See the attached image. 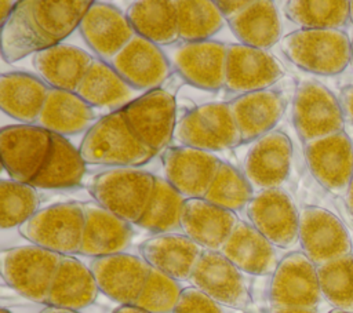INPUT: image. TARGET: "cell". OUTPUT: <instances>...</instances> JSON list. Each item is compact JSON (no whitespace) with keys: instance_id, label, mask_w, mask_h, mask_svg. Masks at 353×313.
<instances>
[{"instance_id":"6da1fadb","label":"cell","mask_w":353,"mask_h":313,"mask_svg":"<svg viewBox=\"0 0 353 313\" xmlns=\"http://www.w3.org/2000/svg\"><path fill=\"white\" fill-rule=\"evenodd\" d=\"M85 164L135 168L148 163L156 152L132 131L123 110L101 117L85 134L79 148Z\"/></svg>"},{"instance_id":"7a4b0ae2","label":"cell","mask_w":353,"mask_h":313,"mask_svg":"<svg viewBox=\"0 0 353 313\" xmlns=\"http://www.w3.org/2000/svg\"><path fill=\"white\" fill-rule=\"evenodd\" d=\"M287 59L299 69L319 74L336 76L350 66L352 40L338 29H298L280 40Z\"/></svg>"},{"instance_id":"3957f363","label":"cell","mask_w":353,"mask_h":313,"mask_svg":"<svg viewBox=\"0 0 353 313\" xmlns=\"http://www.w3.org/2000/svg\"><path fill=\"white\" fill-rule=\"evenodd\" d=\"M172 142L174 146L215 153L237 148L243 138L229 102H210L185 112L176 120Z\"/></svg>"},{"instance_id":"277c9868","label":"cell","mask_w":353,"mask_h":313,"mask_svg":"<svg viewBox=\"0 0 353 313\" xmlns=\"http://www.w3.org/2000/svg\"><path fill=\"white\" fill-rule=\"evenodd\" d=\"M156 176L138 168H110L95 175L88 190L95 203L131 225L143 216L152 199Z\"/></svg>"},{"instance_id":"5b68a950","label":"cell","mask_w":353,"mask_h":313,"mask_svg":"<svg viewBox=\"0 0 353 313\" xmlns=\"http://www.w3.org/2000/svg\"><path fill=\"white\" fill-rule=\"evenodd\" d=\"M63 255L34 244L12 247L0 252V273L6 284L23 298L47 303Z\"/></svg>"},{"instance_id":"8992f818","label":"cell","mask_w":353,"mask_h":313,"mask_svg":"<svg viewBox=\"0 0 353 313\" xmlns=\"http://www.w3.org/2000/svg\"><path fill=\"white\" fill-rule=\"evenodd\" d=\"M18 230L30 244L63 256H74L80 254L83 244V203H59L40 208Z\"/></svg>"},{"instance_id":"52a82bcc","label":"cell","mask_w":353,"mask_h":313,"mask_svg":"<svg viewBox=\"0 0 353 313\" xmlns=\"http://www.w3.org/2000/svg\"><path fill=\"white\" fill-rule=\"evenodd\" d=\"M292 121L303 143L342 132L345 128L339 99L317 81L298 84L292 101Z\"/></svg>"},{"instance_id":"ba28073f","label":"cell","mask_w":353,"mask_h":313,"mask_svg":"<svg viewBox=\"0 0 353 313\" xmlns=\"http://www.w3.org/2000/svg\"><path fill=\"white\" fill-rule=\"evenodd\" d=\"M163 50L172 70L188 84L207 91L225 88L228 44L214 40L179 41Z\"/></svg>"},{"instance_id":"9c48e42d","label":"cell","mask_w":353,"mask_h":313,"mask_svg":"<svg viewBox=\"0 0 353 313\" xmlns=\"http://www.w3.org/2000/svg\"><path fill=\"white\" fill-rule=\"evenodd\" d=\"M52 134L36 124L7 125L0 131V153L10 178L32 183L51 149Z\"/></svg>"},{"instance_id":"30bf717a","label":"cell","mask_w":353,"mask_h":313,"mask_svg":"<svg viewBox=\"0 0 353 313\" xmlns=\"http://www.w3.org/2000/svg\"><path fill=\"white\" fill-rule=\"evenodd\" d=\"M123 113L135 135L156 153L165 150L172 142L178 120L176 102L167 88L143 92Z\"/></svg>"},{"instance_id":"8fae6325","label":"cell","mask_w":353,"mask_h":313,"mask_svg":"<svg viewBox=\"0 0 353 313\" xmlns=\"http://www.w3.org/2000/svg\"><path fill=\"white\" fill-rule=\"evenodd\" d=\"M245 214L250 223L277 248L288 250L299 243V210L281 188L255 192Z\"/></svg>"},{"instance_id":"7c38bea8","label":"cell","mask_w":353,"mask_h":313,"mask_svg":"<svg viewBox=\"0 0 353 313\" xmlns=\"http://www.w3.org/2000/svg\"><path fill=\"white\" fill-rule=\"evenodd\" d=\"M269 299L272 306L317 309L323 301L317 266L302 251L283 256L272 274Z\"/></svg>"},{"instance_id":"4fadbf2b","label":"cell","mask_w":353,"mask_h":313,"mask_svg":"<svg viewBox=\"0 0 353 313\" xmlns=\"http://www.w3.org/2000/svg\"><path fill=\"white\" fill-rule=\"evenodd\" d=\"M299 244L316 266L352 254V240L343 222L317 205L299 210Z\"/></svg>"},{"instance_id":"5bb4252c","label":"cell","mask_w":353,"mask_h":313,"mask_svg":"<svg viewBox=\"0 0 353 313\" xmlns=\"http://www.w3.org/2000/svg\"><path fill=\"white\" fill-rule=\"evenodd\" d=\"M313 178L331 194L343 199L353 176V143L342 131L303 143Z\"/></svg>"},{"instance_id":"9a60e30c","label":"cell","mask_w":353,"mask_h":313,"mask_svg":"<svg viewBox=\"0 0 353 313\" xmlns=\"http://www.w3.org/2000/svg\"><path fill=\"white\" fill-rule=\"evenodd\" d=\"M161 161L164 178L186 200L204 199L222 164L214 153L186 146H168Z\"/></svg>"},{"instance_id":"2e32d148","label":"cell","mask_w":353,"mask_h":313,"mask_svg":"<svg viewBox=\"0 0 353 313\" xmlns=\"http://www.w3.org/2000/svg\"><path fill=\"white\" fill-rule=\"evenodd\" d=\"M292 163V143L287 134L274 130L254 141L243 160V174L254 192L280 189Z\"/></svg>"},{"instance_id":"e0dca14e","label":"cell","mask_w":353,"mask_h":313,"mask_svg":"<svg viewBox=\"0 0 353 313\" xmlns=\"http://www.w3.org/2000/svg\"><path fill=\"white\" fill-rule=\"evenodd\" d=\"M189 283L221 306L241 310L251 301L244 273L219 251H203Z\"/></svg>"},{"instance_id":"ac0fdd59","label":"cell","mask_w":353,"mask_h":313,"mask_svg":"<svg viewBox=\"0 0 353 313\" xmlns=\"http://www.w3.org/2000/svg\"><path fill=\"white\" fill-rule=\"evenodd\" d=\"M284 76V66L268 50L244 44H228L225 88L233 94H248L272 88Z\"/></svg>"},{"instance_id":"d6986e66","label":"cell","mask_w":353,"mask_h":313,"mask_svg":"<svg viewBox=\"0 0 353 313\" xmlns=\"http://www.w3.org/2000/svg\"><path fill=\"white\" fill-rule=\"evenodd\" d=\"M99 291L121 305H135L150 273L141 255L127 252L94 258L90 263Z\"/></svg>"},{"instance_id":"ffe728a7","label":"cell","mask_w":353,"mask_h":313,"mask_svg":"<svg viewBox=\"0 0 353 313\" xmlns=\"http://www.w3.org/2000/svg\"><path fill=\"white\" fill-rule=\"evenodd\" d=\"M110 66L141 92L160 88L174 72L164 50L138 34L113 58Z\"/></svg>"},{"instance_id":"44dd1931","label":"cell","mask_w":353,"mask_h":313,"mask_svg":"<svg viewBox=\"0 0 353 313\" xmlns=\"http://www.w3.org/2000/svg\"><path fill=\"white\" fill-rule=\"evenodd\" d=\"M79 30L97 58L108 63L137 34L124 12L101 1H92L81 19Z\"/></svg>"},{"instance_id":"7402d4cb","label":"cell","mask_w":353,"mask_h":313,"mask_svg":"<svg viewBox=\"0 0 353 313\" xmlns=\"http://www.w3.org/2000/svg\"><path fill=\"white\" fill-rule=\"evenodd\" d=\"M203 248L183 233H161L139 245L141 256L150 267L176 281H189Z\"/></svg>"},{"instance_id":"603a6c76","label":"cell","mask_w":353,"mask_h":313,"mask_svg":"<svg viewBox=\"0 0 353 313\" xmlns=\"http://www.w3.org/2000/svg\"><path fill=\"white\" fill-rule=\"evenodd\" d=\"M84 234L80 255L101 258L124 252L132 241V225L95 201L83 203Z\"/></svg>"},{"instance_id":"cb8c5ba5","label":"cell","mask_w":353,"mask_h":313,"mask_svg":"<svg viewBox=\"0 0 353 313\" xmlns=\"http://www.w3.org/2000/svg\"><path fill=\"white\" fill-rule=\"evenodd\" d=\"M239 221L236 212L221 208L205 199H188L182 211L181 233L203 250L221 251Z\"/></svg>"},{"instance_id":"d4e9b609","label":"cell","mask_w":353,"mask_h":313,"mask_svg":"<svg viewBox=\"0 0 353 313\" xmlns=\"http://www.w3.org/2000/svg\"><path fill=\"white\" fill-rule=\"evenodd\" d=\"M229 106L241 131L243 143H252L274 131L287 108L281 91L268 88L239 95L229 101Z\"/></svg>"},{"instance_id":"484cf974","label":"cell","mask_w":353,"mask_h":313,"mask_svg":"<svg viewBox=\"0 0 353 313\" xmlns=\"http://www.w3.org/2000/svg\"><path fill=\"white\" fill-rule=\"evenodd\" d=\"M219 252L239 270L252 276H272L281 259L277 247L244 221H239Z\"/></svg>"},{"instance_id":"4316f807","label":"cell","mask_w":353,"mask_h":313,"mask_svg":"<svg viewBox=\"0 0 353 313\" xmlns=\"http://www.w3.org/2000/svg\"><path fill=\"white\" fill-rule=\"evenodd\" d=\"M94 57L87 51L58 43L33 55V68L50 88L76 92L87 74Z\"/></svg>"},{"instance_id":"83f0119b","label":"cell","mask_w":353,"mask_h":313,"mask_svg":"<svg viewBox=\"0 0 353 313\" xmlns=\"http://www.w3.org/2000/svg\"><path fill=\"white\" fill-rule=\"evenodd\" d=\"M76 94L105 114L120 112L143 92L130 85L108 62L94 58Z\"/></svg>"},{"instance_id":"f1b7e54d","label":"cell","mask_w":353,"mask_h":313,"mask_svg":"<svg viewBox=\"0 0 353 313\" xmlns=\"http://www.w3.org/2000/svg\"><path fill=\"white\" fill-rule=\"evenodd\" d=\"M99 120V110L76 92L50 88L36 125L51 134L69 137L88 131Z\"/></svg>"},{"instance_id":"f546056e","label":"cell","mask_w":353,"mask_h":313,"mask_svg":"<svg viewBox=\"0 0 353 313\" xmlns=\"http://www.w3.org/2000/svg\"><path fill=\"white\" fill-rule=\"evenodd\" d=\"M99 292L90 266L69 255L57 269L46 305L79 312L92 305Z\"/></svg>"},{"instance_id":"4dcf8cb0","label":"cell","mask_w":353,"mask_h":313,"mask_svg":"<svg viewBox=\"0 0 353 313\" xmlns=\"http://www.w3.org/2000/svg\"><path fill=\"white\" fill-rule=\"evenodd\" d=\"M58 44L39 26L32 0L18 1V6L1 25V57L6 62H17L30 54H37Z\"/></svg>"},{"instance_id":"1f68e13d","label":"cell","mask_w":353,"mask_h":313,"mask_svg":"<svg viewBox=\"0 0 353 313\" xmlns=\"http://www.w3.org/2000/svg\"><path fill=\"white\" fill-rule=\"evenodd\" d=\"M50 87L37 76L8 72L0 76V108L21 124H36Z\"/></svg>"},{"instance_id":"d6a6232c","label":"cell","mask_w":353,"mask_h":313,"mask_svg":"<svg viewBox=\"0 0 353 313\" xmlns=\"http://www.w3.org/2000/svg\"><path fill=\"white\" fill-rule=\"evenodd\" d=\"M125 15L135 33L159 47H170L179 43L178 11L171 0L134 1Z\"/></svg>"},{"instance_id":"836d02e7","label":"cell","mask_w":353,"mask_h":313,"mask_svg":"<svg viewBox=\"0 0 353 313\" xmlns=\"http://www.w3.org/2000/svg\"><path fill=\"white\" fill-rule=\"evenodd\" d=\"M85 172V161L79 149H76L65 137L52 134L50 153L32 181L36 189H65L81 183Z\"/></svg>"},{"instance_id":"e575fe53","label":"cell","mask_w":353,"mask_h":313,"mask_svg":"<svg viewBox=\"0 0 353 313\" xmlns=\"http://www.w3.org/2000/svg\"><path fill=\"white\" fill-rule=\"evenodd\" d=\"M228 23L240 44L248 47L269 50L281 40L283 25L273 1L254 0L241 15Z\"/></svg>"},{"instance_id":"d590c367","label":"cell","mask_w":353,"mask_h":313,"mask_svg":"<svg viewBox=\"0 0 353 313\" xmlns=\"http://www.w3.org/2000/svg\"><path fill=\"white\" fill-rule=\"evenodd\" d=\"M186 199L165 179L156 176V185L148 208L137 223L154 234L179 233Z\"/></svg>"},{"instance_id":"8d00e7d4","label":"cell","mask_w":353,"mask_h":313,"mask_svg":"<svg viewBox=\"0 0 353 313\" xmlns=\"http://www.w3.org/2000/svg\"><path fill=\"white\" fill-rule=\"evenodd\" d=\"M287 18L301 29H338L350 22V1L292 0L284 6Z\"/></svg>"},{"instance_id":"74e56055","label":"cell","mask_w":353,"mask_h":313,"mask_svg":"<svg viewBox=\"0 0 353 313\" xmlns=\"http://www.w3.org/2000/svg\"><path fill=\"white\" fill-rule=\"evenodd\" d=\"M91 4L88 0H32V11L46 34L61 43L79 29Z\"/></svg>"},{"instance_id":"f35d334b","label":"cell","mask_w":353,"mask_h":313,"mask_svg":"<svg viewBox=\"0 0 353 313\" xmlns=\"http://www.w3.org/2000/svg\"><path fill=\"white\" fill-rule=\"evenodd\" d=\"M179 41H205L216 34L225 25L215 1L211 0H178Z\"/></svg>"},{"instance_id":"ab89813d","label":"cell","mask_w":353,"mask_h":313,"mask_svg":"<svg viewBox=\"0 0 353 313\" xmlns=\"http://www.w3.org/2000/svg\"><path fill=\"white\" fill-rule=\"evenodd\" d=\"M323 299L335 310L353 313V254L317 266Z\"/></svg>"},{"instance_id":"60d3db41","label":"cell","mask_w":353,"mask_h":313,"mask_svg":"<svg viewBox=\"0 0 353 313\" xmlns=\"http://www.w3.org/2000/svg\"><path fill=\"white\" fill-rule=\"evenodd\" d=\"M37 189L30 183L14 179L0 182V226L1 229L19 228L40 208Z\"/></svg>"},{"instance_id":"b9f144b4","label":"cell","mask_w":353,"mask_h":313,"mask_svg":"<svg viewBox=\"0 0 353 313\" xmlns=\"http://www.w3.org/2000/svg\"><path fill=\"white\" fill-rule=\"evenodd\" d=\"M255 192L244 174L232 164L222 161L221 168L205 194V200L232 212L245 211Z\"/></svg>"},{"instance_id":"7bdbcfd3","label":"cell","mask_w":353,"mask_h":313,"mask_svg":"<svg viewBox=\"0 0 353 313\" xmlns=\"http://www.w3.org/2000/svg\"><path fill=\"white\" fill-rule=\"evenodd\" d=\"M182 291L179 281L152 267L135 306L149 313H174Z\"/></svg>"},{"instance_id":"ee69618b","label":"cell","mask_w":353,"mask_h":313,"mask_svg":"<svg viewBox=\"0 0 353 313\" xmlns=\"http://www.w3.org/2000/svg\"><path fill=\"white\" fill-rule=\"evenodd\" d=\"M174 313H225L222 306L194 287L183 288Z\"/></svg>"},{"instance_id":"f6af8a7d","label":"cell","mask_w":353,"mask_h":313,"mask_svg":"<svg viewBox=\"0 0 353 313\" xmlns=\"http://www.w3.org/2000/svg\"><path fill=\"white\" fill-rule=\"evenodd\" d=\"M215 3L225 21L230 22L232 19L241 15L254 3V0H221Z\"/></svg>"},{"instance_id":"bcb514c9","label":"cell","mask_w":353,"mask_h":313,"mask_svg":"<svg viewBox=\"0 0 353 313\" xmlns=\"http://www.w3.org/2000/svg\"><path fill=\"white\" fill-rule=\"evenodd\" d=\"M339 103L345 116V120L353 124V85L345 87L339 94Z\"/></svg>"},{"instance_id":"7dc6e473","label":"cell","mask_w":353,"mask_h":313,"mask_svg":"<svg viewBox=\"0 0 353 313\" xmlns=\"http://www.w3.org/2000/svg\"><path fill=\"white\" fill-rule=\"evenodd\" d=\"M17 6H18V1H11V0L0 1V26L8 19V17L12 14Z\"/></svg>"},{"instance_id":"c3c4849f","label":"cell","mask_w":353,"mask_h":313,"mask_svg":"<svg viewBox=\"0 0 353 313\" xmlns=\"http://www.w3.org/2000/svg\"><path fill=\"white\" fill-rule=\"evenodd\" d=\"M270 313H317V309H306V307H283V306H272Z\"/></svg>"},{"instance_id":"681fc988","label":"cell","mask_w":353,"mask_h":313,"mask_svg":"<svg viewBox=\"0 0 353 313\" xmlns=\"http://www.w3.org/2000/svg\"><path fill=\"white\" fill-rule=\"evenodd\" d=\"M343 201H345V205L347 208V212L349 215L353 218V176H352V181L349 183V188L343 196Z\"/></svg>"},{"instance_id":"f907efd6","label":"cell","mask_w":353,"mask_h":313,"mask_svg":"<svg viewBox=\"0 0 353 313\" xmlns=\"http://www.w3.org/2000/svg\"><path fill=\"white\" fill-rule=\"evenodd\" d=\"M113 313H149L135 305H121Z\"/></svg>"},{"instance_id":"816d5d0a","label":"cell","mask_w":353,"mask_h":313,"mask_svg":"<svg viewBox=\"0 0 353 313\" xmlns=\"http://www.w3.org/2000/svg\"><path fill=\"white\" fill-rule=\"evenodd\" d=\"M40 313H79V312L69 310V309H62V307H55V306H47Z\"/></svg>"},{"instance_id":"f5cc1de1","label":"cell","mask_w":353,"mask_h":313,"mask_svg":"<svg viewBox=\"0 0 353 313\" xmlns=\"http://www.w3.org/2000/svg\"><path fill=\"white\" fill-rule=\"evenodd\" d=\"M350 22L353 23V1H350Z\"/></svg>"},{"instance_id":"db71d44e","label":"cell","mask_w":353,"mask_h":313,"mask_svg":"<svg viewBox=\"0 0 353 313\" xmlns=\"http://www.w3.org/2000/svg\"><path fill=\"white\" fill-rule=\"evenodd\" d=\"M350 66L353 68V40H352V59H350Z\"/></svg>"},{"instance_id":"11a10c76","label":"cell","mask_w":353,"mask_h":313,"mask_svg":"<svg viewBox=\"0 0 353 313\" xmlns=\"http://www.w3.org/2000/svg\"><path fill=\"white\" fill-rule=\"evenodd\" d=\"M0 313H11V312H8L7 309H1V310H0Z\"/></svg>"},{"instance_id":"9f6ffc18","label":"cell","mask_w":353,"mask_h":313,"mask_svg":"<svg viewBox=\"0 0 353 313\" xmlns=\"http://www.w3.org/2000/svg\"><path fill=\"white\" fill-rule=\"evenodd\" d=\"M330 313H343V312H341V310H335V309H334V310H332V312H330Z\"/></svg>"}]
</instances>
